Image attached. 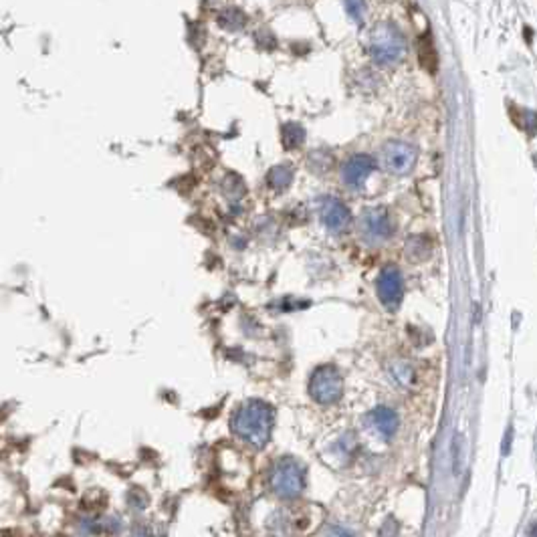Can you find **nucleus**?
<instances>
[{"instance_id": "4", "label": "nucleus", "mask_w": 537, "mask_h": 537, "mask_svg": "<svg viewBox=\"0 0 537 537\" xmlns=\"http://www.w3.org/2000/svg\"><path fill=\"white\" fill-rule=\"evenodd\" d=\"M342 390H344V382L340 372L333 365H323L313 374L309 382V394L313 400H317L319 404H333L342 398Z\"/></svg>"}, {"instance_id": "2", "label": "nucleus", "mask_w": 537, "mask_h": 537, "mask_svg": "<svg viewBox=\"0 0 537 537\" xmlns=\"http://www.w3.org/2000/svg\"><path fill=\"white\" fill-rule=\"evenodd\" d=\"M404 49H406L404 36L390 22L378 25L368 41V51L378 65H392L400 61L404 57Z\"/></svg>"}, {"instance_id": "15", "label": "nucleus", "mask_w": 537, "mask_h": 537, "mask_svg": "<svg viewBox=\"0 0 537 537\" xmlns=\"http://www.w3.org/2000/svg\"><path fill=\"white\" fill-rule=\"evenodd\" d=\"M218 22H221V27H225L228 31H237V29H241L244 25V17L241 11L228 8V11H223V13H221Z\"/></svg>"}, {"instance_id": "9", "label": "nucleus", "mask_w": 537, "mask_h": 537, "mask_svg": "<svg viewBox=\"0 0 537 537\" xmlns=\"http://www.w3.org/2000/svg\"><path fill=\"white\" fill-rule=\"evenodd\" d=\"M319 218L323 226L331 230V232H342L349 226V221H351V214L344 202L335 200V198H326L323 204H321V210H319Z\"/></svg>"}, {"instance_id": "14", "label": "nucleus", "mask_w": 537, "mask_h": 537, "mask_svg": "<svg viewBox=\"0 0 537 537\" xmlns=\"http://www.w3.org/2000/svg\"><path fill=\"white\" fill-rule=\"evenodd\" d=\"M465 438L463 434H456L452 438V473L454 475H461L463 470V465H465Z\"/></svg>"}, {"instance_id": "8", "label": "nucleus", "mask_w": 537, "mask_h": 537, "mask_svg": "<svg viewBox=\"0 0 537 537\" xmlns=\"http://www.w3.org/2000/svg\"><path fill=\"white\" fill-rule=\"evenodd\" d=\"M374 160L365 154H356L347 158L346 164L342 166V182L351 190H360L365 184L368 176L374 172Z\"/></svg>"}, {"instance_id": "10", "label": "nucleus", "mask_w": 537, "mask_h": 537, "mask_svg": "<svg viewBox=\"0 0 537 537\" xmlns=\"http://www.w3.org/2000/svg\"><path fill=\"white\" fill-rule=\"evenodd\" d=\"M368 418L372 420V426L378 428L386 438L392 436V434L398 431V414H396L394 410H390V408L380 406V408L372 410Z\"/></svg>"}, {"instance_id": "17", "label": "nucleus", "mask_w": 537, "mask_h": 537, "mask_svg": "<svg viewBox=\"0 0 537 537\" xmlns=\"http://www.w3.org/2000/svg\"><path fill=\"white\" fill-rule=\"evenodd\" d=\"M529 537H537V521L531 525V529H529Z\"/></svg>"}, {"instance_id": "3", "label": "nucleus", "mask_w": 537, "mask_h": 537, "mask_svg": "<svg viewBox=\"0 0 537 537\" xmlns=\"http://www.w3.org/2000/svg\"><path fill=\"white\" fill-rule=\"evenodd\" d=\"M380 160L386 172L394 176H406L414 170L418 150L408 141H388L382 148Z\"/></svg>"}, {"instance_id": "13", "label": "nucleus", "mask_w": 537, "mask_h": 537, "mask_svg": "<svg viewBox=\"0 0 537 537\" xmlns=\"http://www.w3.org/2000/svg\"><path fill=\"white\" fill-rule=\"evenodd\" d=\"M303 139H305V132H303V127L301 125H297V123H287L285 127H283V144H285V148H299L301 144H303Z\"/></svg>"}, {"instance_id": "5", "label": "nucleus", "mask_w": 537, "mask_h": 537, "mask_svg": "<svg viewBox=\"0 0 537 537\" xmlns=\"http://www.w3.org/2000/svg\"><path fill=\"white\" fill-rule=\"evenodd\" d=\"M271 485H273V491L281 497H287V499L297 497L303 489V470L295 461L285 459L275 467Z\"/></svg>"}, {"instance_id": "16", "label": "nucleus", "mask_w": 537, "mask_h": 537, "mask_svg": "<svg viewBox=\"0 0 537 537\" xmlns=\"http://www.w3.org/2000/svg\"><path fill=\"white\" fill-rule=\"evenodd\" d=\"M346 11L356 22H362L365 17V0H344Z\"/></svg>"}, {"instance_id": "12", "label": "nucleus", "mask_w": 537, "mask_h": 537, "mask_svg": "<svg viewBox=\"0 0 537 537\" xmlns=\"http://www.w3.org/2000/svg\"><path fill=\"white\" fill-rule=\"evenodd\" d=\"M269 186L271 188H275V190H285L289 184H291V180H293V172H291V168H287V166H275L271 172H269Z\"/></svg>"}, {"instance_id": "6", "label": "nucleus", "mask_w": 537, "mask_h": 537, "mask_svg": "<svg viewBox=\"0 0 537 537\" xmlns=\"http://www.w3.org/2000/svg\"><path fill=\"white\" fill-rule=\"evenodd\" d=\"M360 230L368 243H380L394 232V226L384 208H370L360 221Z\"/></svg>"}, {"instance_id": "7", "label": "nucleus", "mask_w": 537, "mask_h": 537, "mask_svg": "<svg viewBox=\"0 0 537 537\" xmlns=\"http://www.w3.org/2000/svg\"><path fill=\"white\" fill-rule=\"evenodd\" d=\"M378 289V297L380 301L388 307V309H396L402 301V293H404V281L396 267H386L378 277L376 283Z\"/></svg>"}, {"instance_id": "1", "label": "nucleus", "mask_w": 537, "mask_h": 537, "mask_svg": "<svg viewBox=\"0 0 537 537\" xmlns=\"http://www.w3.org/2000/svg\"><path fill=\"white\" fill-rule=\"evenodd\" d=\"M273 428V412L263 402H249L237 410L232 418V431L253 447H265Z\"/></svg>"}, {"instance_id": "11", "label": "nucleus", "mask_w": 537, "mask_h": 537, "mask_svg": "<svg viewBox=\"0 0 537 537\" xmlns=\"http://www.w3.org/2000/svg\"><path fill=\"white\" fill-rule=\"evenodd\" d=\"M418 55H420V65L428 73H434L436 71V53H434L433 41L431 36L424 35L418 43Z\"/></svg>"}]
</instances>
